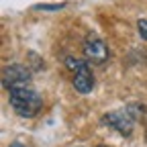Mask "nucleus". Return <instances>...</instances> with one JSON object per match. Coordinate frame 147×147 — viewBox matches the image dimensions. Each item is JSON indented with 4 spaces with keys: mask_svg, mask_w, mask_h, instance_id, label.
I'll return each instance as SVG.
<instances>
[{
    "mask_svg": "<svg viewBox=\"0 0 147 147\" xmlns=\"http://www.w3.org/2000/svg\"><path fill=\"white\" fill-rule=\"evenodd\" d=\"M8 100H10L12 110L23 119L35 117L41 110V104H43L41 96L37 94L31 86H18V88L8 90Z\"/></svg>",
    "mask_w": 147,
    "mask_h": 147,
    "instance_id": "nucleus-1",
    "label": "nucleus"
},
{
    "mask_svg": "<svg viewBox=\"0 0 147 147\" xmlns=\"http://www.w3.org/2000/svg\"><path fill=\"white\" fill-rule=\"evenodd\" d=\"M65 65L74 71V88L80 94H88L94 88V76L90 71L88 59H78V57H65Z\"/></svg>",
    "mask_w": 147,
    "mask_h": 147,
    "instance_id": "nucleus-2",
    "label": "nucleus"
},
{
    "mask_svg": "<svg viewBox=\"0 0 147 147\" xmlns=\"http://www.w3.org/2000/svg\"><path fill=\"white\" fill-rule=\"evenodd\" d=\"M102 121H104L108 127L117 129L121 135L127 137V135H131L133 127H135V108L127 106V108H121V110H113V113L104 115Z\"/></svg>",
    "mask_w": 147,
    "mask_h": 147,
    "instance_id": "nucleus-3",
    "label": "nucleus"
},
{
    "mask_svg": "<svg viewBox=\"0 0 147 147\" xmlns=\"http://www.w3.org/2000/svg\"><path fill=\"white\" fill-rule=\"evenodd\" d=\"M82 51H84V57L88 61H92V63H104L108 59V47L96 35H88L86 37Z\"/></svg>",
    "mask_w": 147,
    "mask_h": 147,
    "instance_id": "nucleus-4",
    "label": "nucleus"
},
{
    "mask_svg": "<svg viewBox=\"0 0 147 147\" xmlns=\"http://www.w3.org/2000/svg\"><path fill=\"white\" fill-rule=\"evenodd\" d=\"M31 82V71L25 67V65H8L2 74V84L6 90H12V88H18V86H29Z\"/></svg>",
    "mask_w": 147,
    "mask_h": 147,
    "instance_id": "nucleus-5",
    "label": "nucleus"
},
{
    "mask_svg": "<svg viewBox=\"0 0 147 147\" xmlns=\"http://www.w3.org/2000/svg\"><path fill=\"white\" fill-rule=\"evenodd\" d=\"M137 31L141 35V39L147 41V18H139V23H137Z\"/></svg>",
    "mask_w": 147,
    "mask_h": 147,
    "instance_id": "nucleus-6",
    "label": "nucleus"
},
{
    "mask_svg": "<svg viewBox=\"0 0 147 147\" xmlns=\"http://www.w3.org/2000/svg\"><path fill=\"white\" fill-rule=\"evenodd\" d=\"M65 4H35L33 8H37V10H59Z\"/></svg>",
    "mask_w": 147,
    "mask_h": 147,
    "instance_id": "nucleus-7",
    "label": "nucleus"
},
{
    "mask_svg": "<svg viewBox=\"0 0 147 147\" xmlns=\"http://www.w3.org/2000/svg\"><path fill=\"white\" fill-rule=\"evenodd\" d=\"M10 147H23V145H10Z\"/></svg>",
    "mask_w": 147,
    "mask_h": 147,
    "instance_id": "nucleus-8",
    "label": "nucleus"
},
{
    "mask_svg": "<svg viewBox=\"0 0 147 147\" xmlns=\"http://www.w3.org/2000/svg\"><path fill=\"white\" fill-rule=\"evenodd\" d=\"M100 147H106V145H100Z\"/></svg>",
    "mask_w": 147,
    "mask_h": 147,
    "instance_id": "nucleus-9",
    "label": "nucleus"
}]
</instances>
